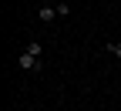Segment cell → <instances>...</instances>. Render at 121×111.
<instances>
[{
  "instance_id": "obj_2",
  "label": "cell",
  "mask_w": 121,
  "mask_h": 111,
  "mask_svg": "<svg viewBox=\"0 0 121 111\" xmlns=\"http://www.w3.org/2000/svg\"><path fill=\"white\" fill-rule=\"evenodd\" d=\"M54 17H57V7H47V4H44V7L37 10V20H40V24H51Z\"/></svg>"
},
{
  "instance_id": "obj_1",
  "label": "cell",
  "mask_w": 121,
  "mask_h": 111,
  "mask_svg": "<svg viewBox=\"0 0 121 111\" xmlns=\"http://www.w3.org/2000/svg\"><path fill=\"white\" fill-rule=\"evenodd\" d=\"M17 67H20V71H40V57L30 54V51H24V54L17 57Z\"/></svg>"
},
{
  "instance_id": "obj_5",
  "label": "cell",
  "mask_w": 121,
  "mask_h": 111,
  "mask_svg": "<svg viewBox=\"0 0 121 111\" xmlns=\"http://www.w3.org/2000/svg\"><path fill=\"white\" fill-rule=\"evenodd\" d=\"M44 4H47V7H57V4H60V0H44Z\"/></svg>"
},
{
  "instance_id": "obj_3",
  "label": "cell",
  "mask_w": 121,
  "mask_h": 111,
  "mask_svg": "<svg viewBox=\"0 0 121 111\" xmlns=\"http://www.w3.org/2000/svg\"><path fill=\"white\" fill-rule=\"evenodd\" d=\"M108 54H114V57H121V40H108V47H104Z\"/></svg>"
},
{
  "instance_id": "obj_4",
  "label": "cell",
  "mask_w": 121,
  "mask_h": 111,
  "mask_svg": "<svg viewBox=\"0 0 121 111\" xmlns=\"http://www.w3.org/2000/svg\"><path fill=\"white\" fill-rule=\"evenodd\" d=\"M24 51H30V54H37V57H40V54H44V47H40V40H30Z\"/></svg>"
}]
</instances>
